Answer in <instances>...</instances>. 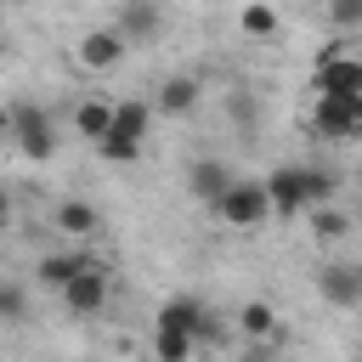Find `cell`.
<instances>
[{
    "label": "cell",
    "mask_w": 362,
    "mask_h": 362,
    "mask_svg": "<svg viewBox=\"0 0 362 362\" xmlns=\"http://www.w3.org/2000/svg\"><path fill=\"white\" fill-rule=\"evenodd\" d=\"M317 294L328 305H362V266H317Z\"/></svg>",
    "instance_id": "cell-10"
},
{
    "label": "cell",
    "mask_w": 362,
    "mask_h": 362,
    "mask_svg": "<svg viewBox=\"0 0 362 362\" xmlns=\"http://www.w3.org/2000/svg\"><path fill=\"white\" fill-rule=\"evenodd\" d=\"M232 181H238V175H232L221 158H198V164L187 170V192H192L198 204H209V209L226 198V187H232Z\"/></svg>",
    "instance_id": "cell-8"
},
{
    "label": "cell",
    "mask_w": 362,
    "mask_h": 362,
    "mask_svg": "<svg viewBox=\"0 0 362 362\" xmlns=\"http://www.w3.org/2000/svg\"><path fill=\"white\" fill-rule=\"evenodd\" d=\"M0 317H6V322H28V294H23V283H6V288H0Z\"/></svg>",
    "instance_id": "cell-23"
},
{
    "label": "cell",
    "mask_w": 362,
    "mask_h": 362,
    "mask_svg": "<svg viewBox=\"0 0 362 362\" xmlns=\"http://www.w3.org/2000/svg\"><path fill=\"white\" fill-rule=\"evenodd\" d=\"M96 153H102L107 164H136V158H141V141H136V136H119V130H107V136L96 141Z\"/></svg>",
    "instance_id": "cell-20"
},
{
    "label": "cell",
    "mask_w": 362,
    "mask_h": 362,
    "mask_svg": "<svg viewBox=\"0 0 362 362\" xmlns=\"http://www.w3.org/2000/svg\"><path fill=\"white\" fill-rule=\"evenodd\" d=\"M215 215H221L226 226H238V232L260 226V221L272 215V192H266V181H232L226 198L215 204Z\"/></svg>",
    "instance_id": "cell-2"
},
{
    "label": "cell",
    "mask_w": 362,
    "mask_h": 362,
    "mask_svg": "<svg viewBox=\"0 0 362 362\" xmlns=\"http://www.w3.org/2000/svg\"><path fill=\"white\" fill-rule=\"evenodd\" d=\"M62 305H68L74 317H96V311L107 305V266H102V260H90V266L62 288Z\"/></svg>",
    "instance_id": "cell-6"
},
{
    "label": "cell",
    "mask_w": 362,
    "mask_h": 362,
    "mask_svg": "<svg viewBox=\"0 0 362 362\" xmlns=\"http://www.w3.org/2000/svg\"><path fill=\"white\" fill-rule=\"evenodd\" d=\"M192 102H198V79L192 74H170L158 85V113H192Z\"/></svg>",
    "instance_id": "cell-14"
},
{
    "label": "cell",
    "mask_w": 362,
    "mask_h": 362,
    "mask_svg": "<svg viewBox=\"0 0 362 362\" xmlns=\"http://www.w3.org/2000/svg\"><path fill=\"white\" fill-rule=\"evenodd\" d=\"M57 232H68V238H90L96 226H102V215L90 209V204H79V198H68V204H57Z\"/></svg>",
    "instance_id": "cell-15"
},
{
    "label": "cell",
    "mask_w": 362,
    "mask_h": 362,
    "mask_svg": "<svg viewBox=\"0 0 362 362\" xmlns=\"http://www.w3.org/2000/svg\"><path fill=\"white\" fill-rule=\"evenodd\" d=\"M124 51H130V40H124L119 28H90V34L74 45V62L90 68V74H107V68L124 62Z\"/></svg>",
    "instance_id": "cell-5"
},
{
    "label": "cell",
    "mask_w": 362,
    "mask_h": 362,
    "mask_svg": "<svg viewBox=\"0 0 362 362\" xmlns=\"http://www.w3.org/2000/svg\"><path fill=\"white\" fill-rule=\"evenodd\" d=\"M204 322H209V305H204L198 294H170V300L158 305V328H181V334H204Z\"/></svg>",
    "instance_id": "cell-11"
},
{
    "label": "cell",
    "mask_w": 362,
    "mask_h": 362,
    "mask_svg": "<svg viewBox=\"0 0 362 362\" xmlns=\"http://www.w3.org/2000/svg\"><path fill=\"white\" fill-rule=\"evenodd\" d=\"M113 119H119V102H79V113H74V124H79V136L85 141H102L107 130H113Z\"/></svg>",
    "instance_id": "cell-13"
},
{
    "label": "cell",
    "mask_w": 362,
    "mask_h": 362,
    "mask_svg": "<svg viewBox=\"0 0 362 362\" xmlns=\"http://www.w3.org/2000/svg\"><path fill=\"white\" fill-rule=\"evenodd\" d=\"M238 362H277V351H272V339H249V351Z\"/></svg>",
    "instance_id": "cell-25"
},
{
    "label": "cell",
    "mask_w": 362,
    "mask_h": 362,
    "mask_svg": "<svg viewBox=\"0 0 362 362\" xmlns=\"http://www.w3.org/2000/svg\"><path fill=\"white\" fill-rule=\"evenodd\" d=\"M311 130L328 136V141H351V136H362V96H317Z\"/></svg>",
    "instance_id": "cell-4"
},
{
    "label": "cell",
    "mask_w": 362,
    "mask_h": 362,
    "mask_svg": "<svg viewBox=\"0 0 362 362\" xmlns=\"http://www.w3.org/2000/svg\"><path fill=\"white\" fill-rule=\"evenodd\" d=\"M311 85H317V96H362V57H351L345 45H328L317 57Z\"/></svg>",
    "instance_id": "cell-3"
},
{
    "label": "cell",
    "mask_w": 362,
    "mask_h": 362,
    "mask_svg": "<svg viewBox=\"0 0 362 362\" xmlns=\"http://www.w3.org/2000/svg\"><path fill=\"white\" fill-rule=\"evenodd\" d=\"M192 351H198V334L153 328V356H158V362H192Z\"/></svg>",
    "instance_id": "cell-16"
},
{
    "label": "cell",
    "mask_w": 362,
    "mask_h": 362,
    "mask_svg": "<svg viewBox=\"0 0 362 362\" xmlns=\"http://www.w3.org/2000/svg\"><path fill=\"white\" fill-rule=\"evenodd\" d=\"M85 266H90V255H40V266H34V272H40V283H45V288H57V294H62Z\"/></svg>",
    "instance_id": "cell-12"
},
{
    "label": "cell",
    "mask_w": 362,
    "mask_h": 362,
    "mask_svg": "<svg viewBox=\"0 0 362 362\" xmlns=\"http://www.w3.org/2000/svg\"><path fill=\"white\" fill-rule=\"evenodd\" d=\"M238 328L249 339H277V311L266 300H249V305H238Z\"/></svg>",
    "instance_id": "cell-17"
},
{
    "label": "cell",
    "mask_w": 362,
    "mask_h": 362,
    "mask_svg": "<svg viewBox=\"0 0 362 362\" xmlns=\"http://www.w3.org/2000/svg\"><path fill=\"white\" fill-rule=\"evenodd\" d=\"M147 124H153V107H147V102H119V119H113V130H119V136L147 141Z\"/></svg>",
    "instance_id": "cell-19"
},
{
    "label": "cell",
    "mask_w": 362,
    "mask_h": 362,
    "mask_svg": "<svg viewBox=\"0 0 362 362\" xmlns=\"http://www.w3.org/2000/svg\"><path fill=\"white\" fill-rule=\"evenodd\" d=\"M311 232H317L322 243H334V238H345V232H351V221H345L334 204H317V209H311Z\"/></svg>",
    "instance_id": "cell-21"
},
{
    "label": "cell",
    "mask_w": 362,
    "mask_h": 362,
    "mask_svg": "<svg viewBox=\"0 0 362 362\" xmlns=\"http://www.w3.org/2000/svg\"><path fill=\"white\" fill-rule=\"evenodd\" d=\"M6 130H11L17 153L34 158V164H45V158L57 153V124H51V113L34 107V102H11V107H6Z\"/></svg>",
    "instance_id": "cell-1"
},
{
    "label": "cell",
    "mask_w": 362,
    "mask_h": 362,
    "mask_svg": "<svg viewBox=\"0 0 362 362\" xmlns=\"http://www.w3.org/2000/svg\"><path fill=\"white\" fill-rule=\"evenodd\" d=\"M158 28H164V6H158V0H124V6H119V34H124L130 45L158 40Z\"/></svg>",
    "instance_id": "cell-7"
},
{
    "label": "cell",
    "mask_w": 362,
    "mask_h": 362,
    "mask_svg": "<svg viewBox=\"0 0 362 362\" xmlns=\"http://www.w3.org/2000/svg\"><path fill=\"white\" fill-rule=\"evenodd\" d=\"M334 187H339V181H334V170H317V164L305 170V204H311V209H317V204H328V198H334Z\"/></svg>",
    "instance_id": "cell-22"
},
{
    "label": "cell",
    "mask_w": 362,
    "mask_h": 362,
    "mask_svg": "<svg viewBox=\"0 0 362 362\" xmlns=\"http://www.w3.org/2000/svg\"><path fill=\"white\" fill-rule=\"evenodd\" d=\"M328 17L339 28H362V0H328Z\"/></svg>",
    "instance_id": "cell-24"
},
{
    "label": "cell",
    "mask_w": 362,
    "mask_h": 362,
    "mask_svg": "<svg viewBox=\"0 0 362 362\" xmlns=\"http://www.w3.org/2000/svg\"><path fill=\"white\" fill-rule=\"evenodd\" d=\"M266 192H272V209H277V215H300V209H311V204H305V170H300V164L272 170V175H266Z\"/></svg>",
    "instance_id": "cell-9"
},
{
    "label": "cell",
    "mask_w": 362,
    "mask_h": 362,
    "mask_svg": "<svg viewBox=\"0 0 362 362\" xmlns=\"http://www.w3.org/2000/svg\"><path fill=\"white\" fill-rule=\"evenodd\" d=\"M238 28H243L249 40H272V34H277V11H272L266 0H249V6L238 11Z\"/></svg>",
    "instance_id": "cell-18"
}]
</instances>
